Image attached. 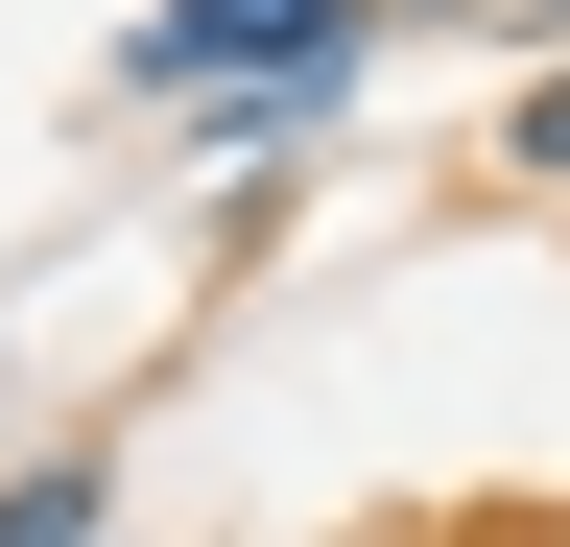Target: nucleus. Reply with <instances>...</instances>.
<instances>
[{
	"label": "nucleus",
	"mask_w": 570,
	"mask_h": 547,
	"mask_svg": "<svg viewBox=\"0 0 570 547\" xmlns=\"http://www.w3.org/2000/svg\"><path fill=\"white\" fill-rule=\"evenodd\" d=\"M381 48V0H142L119 96H238V72H356Z\"/></svg>",
	"instance_id": "1"
},
{
	"label": "nucleus",
	"mask_w": 570,
	"mask_h": 547,
	"mask_svg": "<svg viewBox=\"0 0 570 547\" xmlns=\"http://www.w3.org/2000/svg\"><path fill=\"white\" fill-rule=\"evenodd\" d=\"M0 547H119V476H96V452H48V476H0Z\"/></svg>",
	"instance_id": "2"
},
{
	"label": "nucleus",
	"mask_w": 570,
	"mask_h": 547,
	"mask_svg": "<svg viewBox=\"0 0 570 547\" xmlns=\"http://www.w3.org/2000/svg\"><path fill=\"white\" fill-rule=\"evenodd\" d=\"M499 191H570V48H547L523 96H499Z\"/></svg>",
	"instance_id": "3"
}]
</instances>
